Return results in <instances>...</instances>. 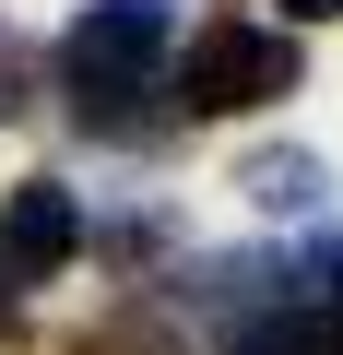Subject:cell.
<instances>
[{
	"instance_id": "6da1fadb",
	"label": "cell",
	"mask_w": 343,
	"mask_h": 355,
	"mask_svg": "<svg viewBox=\"0 0 343 355\" xmlns=\"http://www.w3.org/2000/svg\"><path fill=\"white\" fill-rule=\"evenodd\" d=\"M166 36H178V12H166V0H83V12H71V36H60L71 119L118 142V130H130V95H154Z\"/></svg>"
},
{
	"instance_id": "7a4b0ae2",
	"label": "cell",
	"mask_w": 343,
	"mask_h": 355,
	"mask_svg": "<svg viewBox=\"0 0 343 355\" xmlns=\"http://www.w3.org/2000/svg\"><path fill=\"white\" fill-rule=\"evenodd\" d=\"M296 36H272V24H213L202 48H190V83H178V107L190 119H237V107H272V95H296Z\"/></svg>"
},
{
	"instance_id": "3957f363",
	"label": "cell",
	"mask_w": 343,
	"mask_h": 355,
	"mask_svg": "<svg viewBox=\"0 0 343 355\" xmlns=\"http://www.w3.org/2000/svg\"><path fill=\"white\" fill-rule=\"evenodd\" d=\"M71 249H83V202L60 190V178H24V190L0 202V272H12V284H48Z\"/></svg>"
},
{
	"instance_id": "277c9868",
	"label": "cell",
	"mask_w": 343,
	"mask_h": 355,
	"mask_svg": "<svg viewBox=\"0 0 343 355\" xmlns=\"http://www.w3.org/2000/svg\"><path fill=\"white\" fill-rule=\"evenodd\" d=\"M237 190H249L261 214H308V202L331 190V166H319V154H296V142H272V154H249V166H237Z\"/></svg>"
},
{
	"instance_id": "5b68a950",
	"label": "cell",
	"mask_w": 343,
	"mask_h": 355,
	"mask_svg": "<svg viewBox=\"0 0 343 355\" xmlns=\"http://www.w3.org/2000/svg\"><path fill=\"white\" fill-rule=\"evenodd\" d=\"M225 355H319V331H284V320H249Z\"/></svg>"
},
{
	"instance_id": "8992f818",
	"label": "cell",
	"mask_w": 343,
	"mask_h": 355,
	"mask_svg": "<svg viewBox=\"0 0 343 355\" xmlns=\"http://www.w3.org/2000/svg\"><path fill=\"white\" fill-rule=\"evenodd\" d=\"M284 24H343V0H284Z\"/></svg>"
},
{
	"instance_id": "52a82bcc",
	"label": "cell",
	"mask_w": 343,
	"mask_h": 355,
	"mask_svg": "<svg viewBox=\"0 0 343 355\" xmlns=\"http://www.w3.org/2000/svg\"><path fill=\"white\" fill-rule=\"evenodd\" d=\"M12 320H24V308H12V272H0V343H12Z\"/></svg>"
},
{
	"instance_id": "ba28073f",
	"label": "cell",
	"mask_w": 343,
	"mask_h": 355,
	"mask_svg": "<svg viewBox=\"0 0 343 355\" xmlns=\"http://www.w3.org/2000/svg\"><path fill=\"white\" fill-rule=\"evenodd\" d=\"M319 355H343V331H331V343H319Z\"/></svg>"
}]
</instances>
